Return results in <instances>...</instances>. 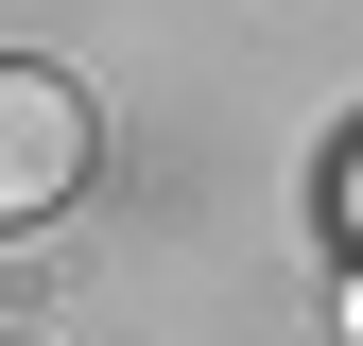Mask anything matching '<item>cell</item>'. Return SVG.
<instances>
[{
  "label": "cell",
  "mask_w": 363,
  "mask_h": 346,
  "mask_svg": "<svg viewBox=\"0 0 363 346\" xmlns=\"http://www.w3.org/2000/svg\"><path fill=\"white\" fill-rule=\"evenodd\" d=\"M346 225H363V191H346Z\"/></svg>",
  "instance_id": "obj_2"
},
{
  "label": "cell",
  "mask_w": 363,
  "mask_h": 346,
  "mask_svg": "<svg viewBox=\"0 0 363 346\" xmlns=\"http://www.w3.org/2000/svg\"><path fill=\"white\" fill-rule=\"evenodd\" d=\"M86 156H104L86 86H69V69H0V225L69 208V191H86Z\"/></svg>",
  "instance_id": "obj_1"
}]
</instances>
